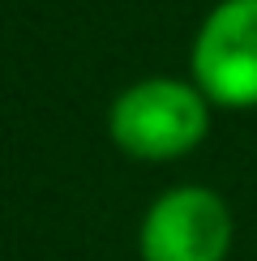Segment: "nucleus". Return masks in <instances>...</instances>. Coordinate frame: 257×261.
<instances>
[{
    "label": "nucleus",
    "instance_id": "obj_1",
    "mask_svg": "<svg viewBox=\"0 0 257 261\" xmlns=\"http://www.w3.org/2000/svg\"><path fill=\"white\" fill-rule=\"evenodd\" d=\"M214 107L193 86V77H155L128 82L107 107V137L120 154L137 163H176L189 159L210 137Z\"/></svg>",
    "mask_w": 257,
    "mask_h": 261
},
{
    "label": "nucleus",
    "instance_id": "obj_2",
    "mask_svg": "<svg viewBox=\"0 0 257 261\" xmlns=\"http://www.w3.org/2000/svg\"><path fill=\"white\" fill-rule=\"evenodd\" d=\"M189 77L214 112H257V0H214L189 47Z\"/></svg>",
    "mask_w": 257,
    "mask_h": 261
},
{
    "label": "nucleus",
    "instance_id": "obj_3",
    "mask_svg": "<svg viewBox=\"0 0 257 261\" xmlns=\"http://www.w3.org/2000/svg\"><path fill=\"white\" fill-rule=\"evenodd\" d=\"M236 214L210 184H171L146 205L137 227L142 261H227Z\"/></svg>",
    "mask_w": 257,
    "mask_h": 261
}]
</instances>
